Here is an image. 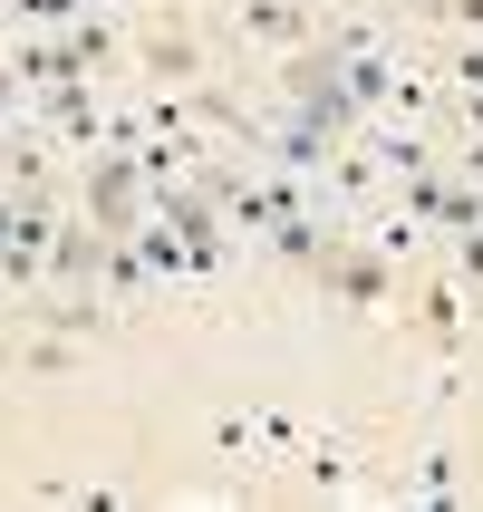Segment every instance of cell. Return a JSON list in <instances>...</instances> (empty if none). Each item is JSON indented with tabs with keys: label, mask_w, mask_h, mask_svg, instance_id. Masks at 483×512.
<instances>
[{
	"label": "cell",
	"mask_w": 483,
	"mask_h": 512,
	"mask_svg": "<svg viewBox=\"0 0 483 512\" xmlns=\"http://www.w3.org/2000/svg\"><path fill=\"white\" fill-rule=\"evenodd\" d=\"M87 223L97 232H136L145 223V165L136 155H116V145L87 155Z\"/></svg>",
	"instance_id": "6da1fadb"
},
{
	"label": "cell",
	"mask_w": 483,
	"mask_h": 512,
	"mask_svg": "<svg viewBox=\"0 0 483 512\" xmlns=\"http://www.w3.org/2000/svg\"><path fill=\"white\" fill-rule=\"evenodd\" d=\"M232 29L290 58V49H310V39H319V0H232Z\"/></svg>",
	"instance_id": "7a4b0ae2"
},
{
	"label": "cell",
	"mask_w": 483,
	"mask_h": 512,
	"mask_svg": "<svg viewBox=\"0 0 483 512\" xmlns=\"http://www.w3.org/2000/svg\"><path fill=\"white\" fill-rule=\"evenodd\" d=\"M310 271L339 290V300H358V310H377V300L397 290V261H387V252H348V242H319Z\"/></svg>",
	"instance_id": "3957f363"
},
{
	"label": "cell",
	"mask_w": 483,
	"mask_h": 512,
	"mask_svg": "<svg viewBox=\"0 0 483 512\" xmlns=\"http://www.w3.org/2000/svg\"><path fill=\"white\" fill-rule=\"evenodd\" d=\"M136 58H145V78H155V87H194V78H203V39L174 20V10L145 29V49H136Z\"/></svg>",
	"instance_id": "277c9868"
},
{
	"label": "cell",
	"mask_w": 483,
	"mask_h": 512,
	"mask_svg": "<svg viewBox=\"0 0 483 512\" xmlns=\"http://www.w3.org/2000/svg\"><path fill=\"white\" fill-rule=\"evenodd\" d=\"M97 261H107V232L87 223V213L49 232V271H58V281H97Z\"/></svg>",
	"instance_id": "5b68a950"
},
{
	"label": "cell",
	"mask_w": 483,
	"mask_h": 512,
	"mask_svg": "<svg viewBox=\"0 0 483 512\" xmlns=\"http://www.w3.org/2000/svg\"><path fill=\"white\" fill-rule=\"evenodd\" d=\"M49 126H58L68 145H107V116H97V87H87V78L49 87Z\"/></svg>",
	"instance_id": "8992f818"
},
{
	"label": "cell",
	"mask_w": 483,
	"mask_h": 512,
	"mask_svg": "<svg viewBox=\"0 0 483 512\" xmlns=\"http://www.w3.org/2000/svg\"><path fill=\"white\" fill-rule=\"evenodd\" d=\"M10 68H20V87H39V97L78 78V68H68V39H20V49H10Z\"/></svg>",
	"instance_id": "52a82bcc"
},
{
	"label": "cell",
	"mask_w": 483,
	"mask_h": 512,
	"mask_svg": "<svg viewBox=\"0 0 483 512\" xmlns=\"http://www.w3.org/2000/svg\"><path fill=\"white\" fill-rule=\"evenodd\" d=\"M58 39H68V68H78V78H97V68H116V29H107V20H68Z\"/></svg>",
	"instance_id": "ba28073f"
},
{
	"label": "cell",
	"mask_w": 483,
	"mask_h": 512,
	"mask_svg": "<svg viewBox=\"0 0 483 512\" xmlns=\"http://www.w3.org/2000/svg\"><path fill=\"white\" fill-rule=\"evenodd\" d=\"M435 223H445V232H483V184H474V174H445V203H435Z\"/></svg>",
	"instance_id": "9c48e42d"
},
{
	"label": "cell",
	"mask_w": 483,
	"mask_h": 512,
	"mask_svg": "<svg viewBox=\"0 0 483 512\" xmlns=\"http://www.w3.org/2000/svg\"><path fill=\"white\" fill-rule=\"evenodd\" d=\"M416 329H426L435 348H455L464 339V300H455V290H426V300H416Z\"/></svg>",
	"instance_id": "30bf717a"
},
{
	"label": "cell",
	"mask_w": 483,
	"mask_h": 512,
	"mask_svg": "<svg viewBox=\"0 0 483 512\" xmlns=\"http://www.w3.org/2000/svg\"><path fill=\"white\" fill-rule=\"evenodd\" d=\"M319 242H329V232H319L310 213H281V223H271V252H281V261H300V271L319 261Z\"/></svg>",
	"instance_id": "8fae6325"
},
{
	"label": "cell",
	"mask_w": 483,
	"mask_h": 512,
	"mask_svg": "<svg viewBox=\"0 0 483 512\" xmlns=\"http://www.w3.org/2000/svg\"><path fill=\"white\" fill-rule=\"evenodd\" d=\"M397 184H406V203H397L406 223H435V203H445V174H435V165H416V174H397Z\"/></svg>",
	"instance_id": "7c38bea8"
},
{
	"label": "cell",
	"mask_w": 483,
	"mask_h": 512,
	"mask_svg": "<svg viewBox=\"0 0 483 512\" xmlns=\"http://www.w3.org/2000/svg\"><path fill=\"white\" fill-rule=\"evenodd\" d=\"M29 29H68V20H87V0H10Z\"/></svg>",
	"instance_id": "4fadbf2b"
},
{
	"label": "cell",
	"mask_w": 483,
	"mask_h": 512,
	"mask_svg": "<svg viewBox=\"0 0 483 512\" xmlns=\"http://www.w3.org/2000/svg\"><path fill=\"white\" fill-rule=\"evenodd\" d=\"M68 368H78V339H58V329H49V339L29 348V377H68Z\"/></svg>",
	"instance_id": "5bb4252c"
},
{
	"label": "cell",
	"mask_w": 483,
	"mask_h": 512,
	"mask_svg": "<svg viewBox=\"0 0 483 512\" xmlns=\"http://www.w3.org/2000/svg\"><path fill=\"white\" fill-rule=\"evenodd\" d=\"M455 281H483V232H455Z\"/></svg>",
	"instance_id": "9a60e30c"
},
{
	"label": "cell",
	"mask_w": 483,
	"mask_h": 512,
	"mask_svg": "<svg viewBox=\"0 0 483 512\" xmlns=\"http://www.w3.org/2000/svg\"><path fill=\"white\" fill-rule=\"evenodd\" d=\"M455 78H464V87H474V97H483V39H474V49L455 58Z\"/></svg>",
	"instance_id": "2e32d148"
},
{
	"label": "cell",
	"mask_w": 483,
	"mask_h": 512,
	"mask_svg": "<svg viewBox=\"0 0 483 512\" xmlns=\"http://www.w3.org/2000/svg\"><path fill=\"white\" fill-rule=\"evenodd\" d=\"M397 20H445V0H387Z\"/></svg>",
	"instance_id": "e0dca14e"
},
{
	"label": "cell",
	"mask_w": 483,
	"mask_h": 512,
	"mask_svg": "<svg viewBox=\"0 0 483 512\" xmlns=\"http://www.w3.org/2000/svg\"><path fill=\"white\" fill-rule=\"evenodd\" d=\"M20 107V68H10V58H0V116Z\"/></svg>",
	"instance_id": "ac0fdd59"
},
{
	"label": "cell",
	"mask_w": 483,
	"mask_h": 512,
	"mask_svg": "<svg viewBox=\"0 0 483 512\" xmlns=\"http://www.w3.org/2000/svg\"><path fill=\"white\" fill-rule=\"evenodd\" d=\"M445 20H464V29H483V0H445Z\"/></svg>",
	"instance_id": "d6986e66"
}]
</instances>
